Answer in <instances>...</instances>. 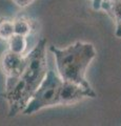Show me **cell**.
I'll return each instance as SVG.
<instances>
[{
  "mask_svg": "<svg viewBox=\"0 0 121 126\" xmlns=\"http://www.w3.org/2000/svg\"><path fill=\"white\" fill-rule=\"evenodd\" d=\"M97 94L94 92L92 87H84V86L74 83L71 81L62 80V83L58 96V104L59 105H69L77 103L84 98H96Z\"/></svg>",
  "mask_w": 121,
  "mask_h": 126,
  "instance_id": "4",
  "label": "cell"
},
{
  "mask_svg": "<svg viewBox=\"0 0 121 126\" xmlns=\"http://www.w3.org/2000/svg\"><path fill=\"white\" fill-rule=\"evenodd\" d=\"M14 33V21L11 18H0V40L7 42Z\"/></svg>",
  "mask_w": 121,
  "mask_h": 126,
  "instance_id": "9",
  "label": "cell"
},
{
  "mask_svg": "<svg viewBox=\"0 0 121 126\" xmlns=\"http://www.w3.org/2000/svg\"><path fill=\"white\" fill-rule=\"evenodd\" d=\"M61 83L62 79L59 75L52 69L48 70V74L44 77L43 81L35 90L32 98L30 99L21 113L29 116L43 108L50 107V106L59 105L58 104V96H59Z\"/></svg>",
  "mask_w": 121,
  "mask_h": 126,
  "instance_id": "3",
  "label": "cell"
},
{
  "mask_svg": "<svg viewBox=\"0 0 121 126\" xmlns=\"http://www.w3.org/2000/svg\"><path fill=\"white\" fill-rule=\"evenodd\" d=\"M26 64L18 77L5 78L4 98L9 104L7 116L15 117L23 111L35 90L48 74L46 40H39L36 46L25 55Z\"/></svg>",
  "mask_w": 121,
  "mask_h": 126,
  "instance_id": "1",
  "label": "cell"
},
{
  "mask_svg": "<svg viewBox=\"0 0 121 126\" xmlns=\"http://www.w3.org/2000/svg\"><path fill=\"white\" fill-rule=\"evenodd\" d=\"M92 1H93V7L94 9H96V6H97V4H98L99 0H92Z\"/></svg>",
  "mask_w": 121,
  "mask_h": 126,
  "instance_id": "12",
  "label": "cell"
},
{
  "mask_svg": "<svg viewBox=\"0 0 121 126\" xmlns=\"http://www.w3.org/2000/svg\"><path fill=\"white\" fill-rule=\"evenodd\" d=\"M50 50L56 59L58 75L62 80L71 81L84 87H91L85 79V73L97 54L93 44L76 42L65 48L52 45Z\"/></svg>",
  "mask_w": 121,
  "mask_h": 126,
  "instance_id": "2",
  "label": "cell"
},
{
  "mask_svg": "<svg viewBox=\"0 0 121 126\" xmlns=\"http://www.w3.org/2000/svg\"><path fill=\"white\" fill-rule=\"evenodd\" d=\"M100 10L105 11L113 18L116 23L115 35L118 38H121V0L103 1L100 5Z\"/></svg>",
  "mask_w": 121,
  "mask_h": 126,
  "instance_id": "6",
  "label": "cell"
},
{
  "mask_svg": "<svg viewBox=\"0 0 121 126\" xmlns=\"http://www.w3.org/2000/svg\"><path fill=\"white\" fill-rule=\"evenodd\" d=\"M13 21H14V33L16 35L29 37L34 31L33 21H31L29 18L19 16V17L13 19Z\"/></svg>",
  "mask_w": 121,
  "mask_h": 126,
  "instance_id": "7",
  "label": "cell"
},
{
  "mask_svg": "<svg viewBox=\"0 0 121 126\" xmlns=\"http://www.w3.org/2000/svg\"><path fill=\"white\" fill-rule=\"evenodd\" d=\"M26 64V58L24 54H17L6 49L0 59V67L5 78L18 77Z\"/></svg>",
  "mask_w": 121,
  "mask_h": 126,
  "instance_id": "5",
  "label": "cell"
},
{
  "mask_svg": "<svg viewBox=\"0 0 121 126\" xmlns=\"http://www.w3.org/2000/svg\"><path fill=\"white\" fill-rule=\"evenodd\" d=\"M28 46V37L14 34L7 40V49L17 54H24Z\"/></svg>",
  "mask_w": 121,
  "mask_h": 126,
  "instance_id": "8",
  "label": "cell"
},
{
  "mask_svg": "<svg viewBox=\"0 0 121 126\" xmlns=\"http://www.w3.org/2000/svg\"><path fill=\"white\" fill-rule=\"evenodd\" d=\"M15 4H17L18 6H20V7H25V6H28L30 5L31 3H33L35 0H12Z\"/></svg>",
  "mask_w": 121,
  "mask_h": 126,
  "instance_id": "10",
  "label": "cell"
},
{
  "mask_svg": "<svg viewBox=\"0 0 121 126\" xmlns=\"http://www.w3.org/2000/svg\"><path fill=\"white\" fill-rule=\"evenodd\" d=\"M103 1H108V0H99V1H98V4H97V6H96L95 10H100V5H101V3H102Z\"/></svg>",
  "mask_w": 121,
  "mask_h": 126,
  "instance_id": "11",
  "label": "cell"
}]
</instances>
